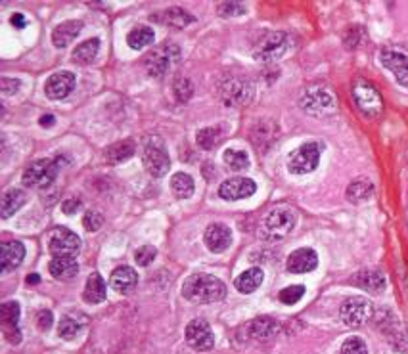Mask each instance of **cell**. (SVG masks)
Masks as SVG:
<instances>
[{
  "instance_id": "7c38bea8",
  "label": "cell",
  "mask_w": 408,
  "mask_h": 354,
  "mask_svg": "<svg viewBox=\"0 0 408 354\" xmlns=\"http://www.w3.org/2000/svg\"><path fill=\"white\" fill-rule=\"evenodd\" d=\"M48 249L54 257H75L81 251V239L67 228H56L48 238Z\"/></svg>"
},
{
  "instance_id": "3957f363",
  "label": "cell",
  "mask_w": 408,
  "mask_h": 354,
  "mask_svg": "<svg viewBox=\"0 0 408 354\" xmlns=\"http://www.w3.org/2000/svg\"><path fill=\"white\" fill-rule=\"evenodd\" d=\"M62 169V156L54 159H37L24 173V184L31 188H46L56 180Z\"/></svg>"
},
{
  "instance_id": "30bf717a",
  "label": "cell",
  "mask_w": 408,
  "mask_h": 354,
  "mask_svg": "<svg viewBox=\"0 0 408 354\" xmlns=\"http://www.w3.org/2000/svg\"><path fill=\"white\" fill-rule=\"evenodd\" d=\"M288 50V35L282 31H275V33H267L255 46L253 56L259 62H275L280 56H284V52Z\"/></svg>"
},
{
  "instance_id": "44dd1931",
  "label": "cell",
  "mask_w": 408,
  "mask_h": 354,
  "mask_svg": "<svg viewBox=\"0 0 408 354\" xmlns=\"http://www.w3.org/2000/svg\"><path fill=\"white\" fill-rule=\"evenodd\" d=\"M26 259V248L19 241H6L0 249V268L2 272H10L17 268Z\"/></svg>"
},
{
  "instance_id": "e0dca14e",
  "label": "cell",
  "mask_w": 408,
  "mask_h": 354,
  "mask_svg": "<svg viewBox=\"0 0 408 354\" xmlns=\"http://www.w3.org/2000/svg\"><path fill=\"white\" fill-rule=\"evenodd\" d=\"M75 75L71 71H58L48 77V81L44 84V92L50 100H62L75 88Z\"/></svg>"
},
{
  "instance_id": "1f68e13d",
  "label": "cell",
  "mask_w": 408,
  "mask_h": 354,
  "mask_svg": "<svg viewBox=\"0 0 408 354\" xmlns=\"http://www.w3.org/2000/svg\"><path fill=\"white\" fill-rule=\"evenodd\" d=\"M127 42L134 50L146 48V46H150L154 42V29L148 27V25H138V27L131 29V33L127 35Z\"/></svg>"
},
{
  "instance_id": "836d02e7",
  "label": "cell",
  "mask_w": 408,
  "mask_h": 354,
  "mask_svg": "<svg viewBox=\"0 0 408 354\" xmlns=\"http://www.w3.org/2000/svg\"><path fill=\"white\" fill-rule=\"evenodd\" d=\"M196 140H198V146L203 149L217 148L223 142V129L221 127H205V129L198 131Z\"/></svg>"
},
{
  "instance_id": "f6af8a7d",
  "label": "cell",
  "mask_w": 408,
  "mask_h": 354,
  "mask_svg": "<svg viewBox=\"0 0 408 354\" xmlns=\"http://www.w3.org/2000/svg\"><path fill=\"white\" fill-rule=\"evenodd\" d=\"M17 88H19V81H17V79H12V77H2V81H0V91H2V94L12 96V94H16Z\"/></svg>"
},
{
  "instance_id": "60d3db41",
  "label": "cell",
  "mask_w": 408,
  "mask_h": 354,
  "mask_svg": "<svg viewBox=\"0 0 408 354\" xmlns=\"http://www.w3.org/2000/svg\"><path fill=\"white\" fill-rule=\"evenodd\" d=\"M217 12L219 16L223 17H236L245 14V6L240 4V2H223V4H219Z\"/></svg>"
},
{
  "instance_id": "ac0fdd59",
  "label": "cell",
  "mask_w": 408,
  "mask_h": 354,
  "mask_svg": "<svg viewBox=\"0 0 408 354\" xmlns=\"http://www.w3.org/2000/svg\"><path fill=\"white\" fill-rule=\"evenodd\" d=\"M288 270L293 274H307L313 272L318 266V255L315 249L310 248H301L297 251H293L292 255L288 257Z\"/></svg>"
},
{
  "instance_id": "8992f818",
  "label": "cell",
  "mask_w": 408,
  "mask_h": 354,
  "mask_svg": "<svg viewBox=\"0 0 408 354\" xmlns=\"http://www.w3.org/2000/svg\"><path fill=\"white\" fill-rule=\"evenodd\" d=\"M372 316H374V306L367 297H349L347 301H343L340 308V318L349 328L364 326L367 322L372 320Z\"/></svg>"
},
{
  "instance_id": "e575fe53",
  "label": "cell",
  "mask_w": 408,
  "mask_h": 354,
  "mask_svg": "<svg viewBox=\"0 0 408 354\" xmlns=\"http://www.w3.org/2000/svg\"><path fill=\"white\" fill-rule=\"evenodd\" d=\"M19 305L16 301H6L0 305V322L4 326V331L6 330H17V322H19Z\"/></svg>"
},
{
  "instance_id": "7dc6e473",
  "label": "cell",
  "mask_w": 408,
  "mask_h": 354,
  "mask_svg": "<svg viewBox=\"0 0 408 354\" xmlns=\"http://www.w3.org/2000/svg\"><path fill=\"white\" fill-rule=\"evenodd\" d=\"M12 25L17 27V29H24L27 25L26 16H24V14H14V16H12Z\"/></svg>"
},
{
  "instance_id": "d6a6232c",
  "label": "cell",
  "mask_w": 408,
  "mask_h": 354,
  "mask_svg": "<svg viewBox=\"0 0 408 354\" xmlns=\"http://www.w3.org/2000/svg\"><path fill=\"white\" fill-rule=\"evenodd\" d=\"M171 189H173V194L178 199H188L194 196L196 184H194V178H192L190 174L176 173L171 178Z\"/></svg>"
},
{
  "instance_id": "603a6c76",
  "label": "cell",
  "mask_w": 408,
  "mask_h": 354,
  "mask_svg": "<svg viewBox=\"0 0 408 354\" xmlns=\"http://www.w3.org/2000/svg\"><path fill=\"white\" fill-rule=\"evenodd\" d=\"M353 283L357 288L368 291V293H382L385 289V276L380 270L367 268V270H360L358 274H355Z\"/></svg>"
},
{
  "instance_id": "ab89813d",
  "label": "cell",
  "mask_w": 408,
  "mask_h": 354,
  "mask_svg": "<svg viewBox=\"0 0 408 354\" xmlns=\"http://www.w3.org/2000/svg\"><path fill=\"white\" fill-rule=\"evenodd\" d=\"M340 354H368V346L360 337H349L345 339Z\"/></svg>"
},
{
  "instance_id": "4dcf8cb0",
  "label": "cell",
  "mask_w": 408,
  "mask_h": 354,
  "mask_svg": "<svg viewBox=\"0 0 408 354\" xmlns=\"http://www.w3.org/2000/svg\"><path fill=\"white\" fill-rule=\"evenodd\" d=\"M372 194H374V184L368 178H357L347 188V199L351 203H364L372 198Z\"/></svg>"
},
{
  "instance_id": "8d00e7d4",
  "label": "cell",
  "mask_w": 408,
  "mask_h": 354,
  "mask_svg": "<svg viewBox=\"0 0 408 354\" xmlns=\"http://www.w3.org/2000/svg\"><path fill=\"white\" fill-rule=\"evenodd\" d=\"M225 163L234 171H245L250 167V157L245 151H240V149H226L225 156Z\"/></svg>"
},
{
  "instance_id": "5bb4252c",
  "label": "cell",
  "mask_w": 408,
  "mask_h": 354,
  "mask_svg": "<svg viewBox=\"0 0 408 354\" xmlns=\"http://www.w3.org/2000/svg\"><path fill=\"white\" fill-rule=\"evenodd\" d=\"M255 192H257V184L251 180V178L234 176V178H228V180L221 184L219 196L226 199V201H240V199L251 198Z\"/></svg>"
},
{
  "instance_id": "c3c4849f",
  "label": "cell",
  "mask_w": 408,
  "mask_h": 354,
  "mask_svg": "<svg viewBox=\"0 0 408 354\" xmlns=\"http://www.w3.org/2000/svg\"><path fill=\"white\" fill-rule=\"evenodd\" d=\"M56 123V119H54V115H42L41 117V124L42 127H52V124Z\"/></svg>"
},
{
  "instance_id": "7a4b0ae2",
  "label": "cell",
  "mask_w": 408,
  "mask_h": 354,
  "mask_svg": "<svg viewBox=\"0 0 408 354\" xmlns=\"http://www.w3.org/2000/svg\"><path fill=\"white\" fill-rule=\"evenodd\" d=\"M180 58V50L176 44L173 42H163L161 46L158 48H154L144 58V67H146V71L150 77L154 79H163L167 73H169V69L173 64H176Z\"/></svg>"
},
{
  "instance_id": "d590c367",
  "label": "cell",
  "mask_w": 408,
  "mask_h": 354,
  "mask_svg": "<svg viewBox=\"0 0 408 354\" xmlns=\"http://www.w3.org/2000/svg\"><path fill=\"white\" fill-rule=\"evenodd\" d=\"M83 326V322L77 320L75 316H64L58 326V335L62 339H67V341H69V339L77 337V335L81 333Z\"/></svg>"
},
{
  "instance_id": "f546056e",
  "label": "cell",
  "mask_w": 408,
  "mask_h": 354,
  "mask_svg": "<svg viewBox=\"0 0 408 354\" xmlns=\"http://www.w3.org/2000/svg\"><path fill=\"white\" fill-rule=\"evenodd\" d=\"M98 50H100V41H98V39H89V41L81 42V44L73 50L71 58H73V62L79 64V66H89V64H92V62L96 59Z\"/></svg>"
},
{
  "instance_id": "74e56055",
  "label": "cell",
  "mask_w": 408,
  "mask_h": 354,
  "mask_svg": "<svg viewBox=\"0 0 408 354\" xmlns=\"http://www.w3.org/2000/svg\"><path fill=\"white\" fill-rule=\"evenodd\" d=\"M173 92H175V98L178 102H188L192 98V94H194V84H192L190 79L178 75L173 81Z\"/></svg>"
},
{
  "instance_id": "9c48e42d",
  "label": "cell",
  "mask_w": 408,
  "mask_h": 354,
  "mask_svg": "<svg viewBox=\"0 0 408 354\" xmlns=\"http://www.w3.org/2000/svg\"><path fill=\"white\" fill-rule=\"evenodd\" d=\"M297 223V213L293 211L292 207L280 205L275 207L265 218V228L270 232V238H284L295 228Z\"/></svg>"
},
{
  "instance_id": "f1b7e54d",
  "label": "cell",
  "mask_w": 408,
  "mask_h": 354,
  "mask_svg": "<svg viewBox=\"0 0 408 354\" xmlns=\"http://www.w3.org/2000/svg\"><path fill=\"white\" fill-rule=\"evenodd\" d=\"M263 278H265V274L261 268H250V270L242 272L236 281H234V286L236 289L240 291V293H245V295H250L253 291H257L261 288V283H263Z\"/></svg>"
},
{
  "instance_id": "8fae6325",
  "label": "cell",
  "mask_w": 408,
  "mask_h": 354,
  "mask_svg": "<svg viewBox=\"0 0 408 354\" xmlns=\"http://www.w3.org/2000/svg\"><path fill=\"white\" fill-rule=\"evenodd\" d=\"M380 59H382L383 67H387L397 81L402 86L408 88V52L397 46H387L380 52Z\"/></svg>"
},
{
  "instance_id": "6da1fadb",
  "label": "cell",
  "mask_w": 408,
  "mask_h": 354,
  "mask_svg": "<svg viewBox=\"0 0 408 354\" xmlns=\"http://www.w3.org/2000/svg\"><path fill=\"white\" fill-rule=\"evenodd\" d=\"M183 295L196 305L217 303L226 297V286L211 274H192L184 281Z\"/></svg>"
},
{
  "instance_id": "7bdbcfd3",
  "label": "cell",
  "mask_w": 408,
  "mask_h": 354,
  "mask_svg": "<svg viewBox=\"0 0 408 354\" xmlns=\"http://www.w3.org/2000/svg\"><path fill=\"white\" fill-rule=\"evenodd\" d=\"M158 257V251L156 248H151V245H142V248L136 249V253H134V261L140 264V266H148L150 263H154V259Z\"/></svg>"
},
{
  "instance_id": "d4e9b609",
  "label": "cell",
  "mask_w": 408,
  "mask_h": 354,
  "mask_svg": "<svg viewBox=\"0 0 408 354\" xmlns=\"http://www.w3.org/2000/svg\"><path fill=\"white\" fill-rule=\"evenodd\" d=\"M248 331H250L251 337L257 339V341H268V339H272L280 331V324L275 318L261 316V318H255V320L250 322Z\"/></svg>"
},
{
  "instance_id": "277c9868",
  "label": "cell",
  "mask_w": 408,
  "mask_h": 354,
  "mask_svg": "<svg viewBox=\"0 0 408 354\" xmlns=\"http://www.w3.org/2000/svg\"><path fill=\"white\" fill-rule=\"evenodd\" d=\"M301 107L307 111L308 115L322 117L330 115L335 111V96L332 91H328L324 86H310L305 91V94L299 100Z\"/></svg>"
},
{
  "instance_id": "cb8c5ba5",
  "label": "cell",
  "mask_w": 408,
  "mask_h": 354,
  "mask_svg": "<svg viewBox=\"0 0 408 354\" xmlns=\"http://www.w3.org/2000/svg\"><path fill=\"white\" fill-rule=\"evenodd\" d=\"M108 297V286L102 278L98 272H92L86 280V286H84L83 299L89 303V305H98V303H104Z\"/></svg>"
},
{
  "instance_id": "ee69618b",
  "label": "cell",
  "mask_w": 408,
  "mask_h": 354,
  "mask_svg": "<svg viewBox=\"0 0 408 354\" xmlns=\"http://www.w3.org/2000/svg\"><path fill=\"white\" fill-rule=\"evenodd\" d=\"M35 322H37V328H39V330L48 331L52 328V324H54V316H52L50 310H39Z\"/></svg>"
},
{
  "instance_id": "4316f807",
  "label": "cell",
  "mask_w": 408,
  "mask_h": 354,
  "mask_svg": "<svg viewBox=\"0 0 408 354\" xmlns=\"http://www.w3.org/2000/svg\"><path fill=\"white\" fill-rule=\"evenodd\" d=\"M26 201L27 194L24 189H8V192L2 196V201H0V216H2V218H10L12 214H16L21 207L26 205Z\"/></svg>"
},
{
  "instance_id": "484cf974",
  "label": "cell",
  "mask_w": 408,
  "mask_h": 354,
  "mask_svg": "<svg viewBox=\"0 0 408 354\" xmlns=\"http://www.w3.org/2000/svg\"><path fill=\"white\" fill-rule=\"evenodd\" d=\"M134 151H136V146L133 140H119L104 149V159L109 165H119V163L129 161L134 156Z\"/></svg>"
},
{
  "instance_id": "2e32d148",
  "label": "cell",
  "mask_w": 408,
  "mask_h": 354,
  "mask_svg": "<svg viewBox=\"0 0 408 354\" xmlns=\"http://www.w3.org/2000/svg\"><path fill=\"white\" fill-rule=\"evenodd\" d=\"M203 241L209 248V251L213 253H223L226 249L232 245V232L230 228L223 223L209 224L203 234Z\"/></svg>"
},
{
  "instance_id": "d6986e66",
  "label": "cell",
  "mask_w": 408,
  "mask_h": 354,
  "mask_svg": "<svg viewBox=\"0 0 408 354\" xmlns=\"http://www.w3.org/2000/svg\"><path fill=\"white\" fill-rule=\"evenodd\" d=\"M109 286L117 293L129 295L138 286V274L131 266H117L115 270L111 272V276H109Z\"/></svg>"
},
{
  "instance_id": "9a60e30c",
  "label": "cell",
  "mask_w": 408,
  "mask_h": 354,
  "mask_svg": "<svg viewBox=\"0 0 408 354\" xmlns=\"http://www.w3.org/2000/svg\"><path fill=\"white\" fill-rule=\"evenodd\" d=\"M144 167L154 178H161L171 169V159L161 144H148L144 149Z\"/></svg>"
},
{
  "instance_id": "681fc988",
  "label": "cell",
  "mask_w": 408,
  "mask_h": 354,
  "mask_svg": "<svg viewBox=\"0 0 408 354\" xmlns=\"http://www.w3.org/2000/svg\"><path fill=\"white\" fill-rule=\"evenodd\" d=\"M27 281H29V283H37V281H39V276L33 274V276H29V278H27Z\"/></svg>"
},
{
  "instance_id": "4fadbf2b",
  "label": "cell",
  "mask_w": 408,
  "mask_h": 354,
  "mask_svg": "<svg viewBox=\"0 0 408 354\" xmlns=\"http://www.w3.org/2000/svg\"><path fill=\"white\" fill-rule=\"evenodd\" d=\"M186 343L194 351H211L215 346V335L205 320H192L186 326Z\"/></svg>"
},
{
  "instance_id": "b9f144b4",
  "label": "cell",
  "mask_w": 408,
  "mask_h": 354,
  "mask_svg": "<svg viewBox=\"0 0 408 354\" xmlns=\"http://www.w3.org/2000/svg\"><path fill=\"white\" fill-rule=\"evenodd\" d=\"M104 224V216L100 211H86L83 216V226L89 232H98Z\"/></svg>"
},
{
  "instance_id": "ffe728a7",
  "label": "cell",
  "mask_w": 408,
  "mask_h": 354,
  "mask_svg": "<svg viewBox=\"0 0 408 354\" xmlns=\"http://www.w3.org/2000/svg\"><path fill=\"white\" fill-rule=\"evenodd\" d=\"M151 21L171 27V29H184L186 25H190L194 21V16L184 8L173 6V8L161 10L158 14H151Z\"/></svg>"
},
{
  "instance_id": "52a82bcc",
  "label": "cell",
  "mask_w": 408,
  "mask_h": 354,
  "mask_svg": "<svg viewBox=\"0 0 408 354\" xmlns=\"http://www.w3.org/2000/svg\"><path fill=\"white\" fill-rule=\"evenodd\" d=\"M353 98L357 107L368 117H378L383 109V100L380 91L374 84L368 83L364 79H358L357 83L353 84Z\"/></svg>"
},
{
  "instance_id": "5b68a950",
  "label": "cell",
  "mask_w": 408,
  "mask_h": 354,
  "mask_svg": "<svg viewBox=\"0 0 408 354\" xmlns=\"http://www.w3.org/2000/svg\"><path fill=\"white\" fill-rule=\"evenodd\" d=\"M320 151L322 146L318 142H307L290 153L288 159V171L293 174H308L317 171L320 163Z\"/></svg>"
},
{
  "instance_id": "ba28073f",
  "label": "cell",
  "mask_w": 408,
  "mask_h": 354,
  "mask_svg": "<svg viewBox=\"0 0 408 354\" xmlns=\"http://www.w3.org/2000/svg\"><path fill=\"white\" fill-rule=\"evenodd\" d=\"M219 94H221V100L225 102L226 106L242 107L248 106L253 100L255 86L250 81H243V79H226L219 86Z\"/></svg>"
},
{
  "instance_id": "bcb514c9",
  "label": "cell",
  "mask_w": 408,
  "mask_h": 354,
  "mask_svg": "<svg viewBox=\"0 0 408 354\" xmlns=\"http://www.w3.org/2000/svg\"><path fill=\"white\" fill-rule=\"evenodd\" d=\"M81 207H83V203H81V199L79 198H67L64 203H62V211L66 214H75L77 211H81Z\"/></svg>"
},
{
  "instance_id": "f35d334b",
  "label": "cell",
  "mask_w": 408,
  "mask_h": 354,
  "mask_svg": "<svg viewBox=\"0 0 408 354\" xmlns=\"http://www.w3.org/2000/svg\"><path fill=\"white\" fill-rule=\"evenodd\" d=\"M303 295H305V288L303 286H290V288L280 291L278 299L282 301L284 305H295V303H299L303 299Z\"/></svg>"
},
{
  "instance_id": "7402d4cb",
  "label": "cell",
  "mask_w": 408,
  "mask_h": 354,
  "mask_svg": "<svg viewBox=\"0 0 408 354\" xmlns=\"http://www.w3.org/2000/svg\"><path fill=\"white\" fill-rule=\"evenodd\" d=\"M81 29H83V21H79V19H71V21H64V24L56 25L54 31H52L54 46H58V48L69 46L79 37Z\"/></svg>"
},
{
  "instance_id": "83f0119b",
  "label": "cell",
  "mask_w": 408,
  "mask_h": 354,
  "mask_svg": "<svg viewBox=\"0 0 408 354\" xmlns=\"http://www.w3.org/2000/svg\"><path fill=\"white\" fill-rule=\"evenodd\" d=\"M48 270L58 280H71L79 272L75 257H54L48 264Z\"/></svg>"
}]
</instances>
